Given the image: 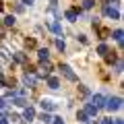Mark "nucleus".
Wrapping results in <instances>:
<instances>
[{
  "instance_id": "obj_7",
  "label": "nucleus",
  "mask_w": 124,
  "mask_h": 124,
  "mask_svg": "<svg viewBox=\"0 0 124 124\" xmlns=\"http://www.w3.org/2000/svg\"><path fill=\"white\" fill-rule=\"evenodd\" d=\"M41 108H44V112H52L56 108V103H52L50 99H41Z\"/></svg>"
},
{
  "instance_id": "obj_28",
  "label": "nucleus",
  "mask_w": 124,
  "mask_h": 124,
  "mask_svg": "<svg viewBox=\"0 0 124 124\" xmlns=\"http://www.w3.org/2000/svg\"><path fill=\"white\" fill-rule=\"evenodd\" d=\"M50 2H52V8H56V2H58V0H50Z\"/></svg>"
},
{
  "instance_id": "obj_8",
  "label": "nucleus",
  "mask_w": 124,
  "mask_h": 124,
  "mask_svg": "<svg viewBox=\"0 0 124 124\" xmlns=\"http://www.w3.org/2000/svg\"><path fill=\"white\" fill-rule=\"evenodd\" d=\"M85 114L87 116H95L97 114V108L93 106V103H87V106H85Z\"/></svg>"
},
{
  "instance_id": "obj_6",
  "label": "nucleus",
  "mask_w": 124,
  "mask_h": 124,
  "mask_svg": "<svg viewBox=\"0 0 124 124\" xmlns=\"http://www.w3.org/2000/svg\"><path fill=\"white\" fill-rule=\"evenodd\" d=\"M23 118H25L27 122H29V120H33V118H35V110H33L31 106H29V108L25 106V112H23Z\"/></svg>"
},
{
  "instance_id": "obj_26",
  "label": "nucleus",
  "mask_w": 124,
  "mask_h": 124,
  "mask_svg": "<svg viewBox=\"0 0 124 124\" xmlns=\"http://www.w3.org/2000/svg\"><path fill=\"white\" fill-rule=\"evenodd\" d=\"M54 124H64V120L62 118H54Z\"/></svg>"
},
{
  "instance_id": "obj_14",
  "label": "nucleus",
  "mask_w": 124,
  "mask_h": 124,
  "mask_svg": "<svg viewBox=\"0 0 124 124\" xmlns=\"http://www.w3.org/2000/svg\"><path fill=\"white\" fill-rule=\"evenodd\" d=\"M106 60L110 62V64H114V62H116V54H114V52H112V54L108 52V54H106Z\"/></svg>"
},
{
  "instance_id": "obj_3",
  "label": "nucleus",
  "mask_w": 124,
  "mask_h": 124,
  "mask_svg": "<svg viewBox=\"0 0 124 124\" xmlns=\"http://www.w3.org/2000/svg\"><path fill=\"white\" fill-rule=\"evenodd\" d=\"M60 70H62V75L66 77L68 81H77V75L72 72V68L68 66V64H62V66H60Z\"/></svg>"
},
{
  "instance_id": "obj_12",
  "label": "nucleus",
  "mask_w": 124,
  "mask_h": 124,
  "mask_svg": "<svg viewBox=\"0 0 124 124\" xmlns=\"http://www.w3.org/2000/svg\"><path fill=\"white\" fill-rule=\"evenodd\" d=\"M15 60H19V62H27V56H25L23 52H17V54H15Z\"/></svg>"
},
{
  "instance_id": "obj_21",
  "label": "nucleus",
  "mask_w": 124,
  "mask_h": 124,
  "mask_svg": "<svg viewBox=\"0 0 124 124\" xmlns=\"http://www.w3.org/2000/svg\"><path fill=\"white\" fill-rule=\"evenodd\" d=\"M91 6H93V0H85L83 2V8H91Z\"/></svg>"
},
{
  "instance_id": "obj_31",
  "label": "nucleus",
  "mask_w": 124,
  "mask_h": 124,
  "mask_svg": "<svg viewBox=\"0 0 124 124\" xmlns=\"http://www.w3.org/2000/svg\"><path fill=\"white\" fill-rule=\"evenodd\" d=\"M114 124H124V122H122V120H114Z\"/></svg>"
},
{
  "instance_id": "obj_20",
  "label": "nucleus",
  "mask_w": 124,
  "mask_h": 124,
  "mask_svg": "<svg viewBox=\"0 0 124 124\" xmlns=\"http://www.w3.org/2000/svg\"><path fill=\"white\" fill-rule=\"evenodd\" d=\"M97 52L106 56V54H108V46H106V44H101V46H99V48H97Z\"/></svg>"
},
{
  "instance_id": "obj_13",
  "label": "nucleus",
  "mask_w": 124,
  "mask_h": 124,
  "mask_svg": "<svg viewBox=\"0 0 124 124\" xmlns=\"http://www.w3.org/2000/svg\"><path fill=\"white\" fill-rule=\"evenodd\" d=\"M4 25H6V27H13V25H15V17H13V15H8V17L4 19Z\"/></svg>"
},
{
  "instance_id": "obj_10",
  "label": "nucleus",
  "mask_w": 124,
  "mask_h": 124,
  "mask_svg": "<svg viewBox=\"0 0 124 124\" xmlns=\"http://www.w3.org/2000/svg\"><path fill=\"white\" fill-rule=\"evenodd\" d=\"M37 54H39V60H48V56H50L48 48H41V50H39V52H37Z\"/></svg>"
},
{
  "instance_id": "obj_17",
  "label": "nucleus",
  "mask_w": 124,
  "mask_h": 124,
  "mask_svg": "<svg viewBox=\"0 0 124 124\" xmlns=\"http://www.w3.org/2000/svg\"><path fill=\"white\" fill-rule=\"evenodd\" d=\"M39 120H41V122H46V124H48V122H52V118H50V114H46V112H44V114L39 116Z\"/></svg>"
},
{
  "instance_id": "obj_24",
  "label": "nucleus",
  "mask_w": 124,
  "mask_h": 124,
  "mask_svg": "<svg viewBox=\"0 0 124 124\" xmlns=\"http://www.w3.org/2000/svg\"><path fill=\"white\" fill-rule=\"evenodd\" d=\"M101 124H114V120H112V118H103Z\"/></svg>"
},
{
  "instance_id": "obj_30",
  "label": "nucleus",
  "mask_w": 124,
  "mask_h": 124,
  "mask_svg": "<svg viewBox=\"0 0 124 124\" xmlns=\"http://www.w3.org/2000/svg\"><path fill=\"white\" fill-rule=\"evenodd\" d=\"M0 124H8V122H6V120H4V118H0Z\"/></svg>"
},
{
  "instance_id": "obj_11",
  "label": "nucleus",
  "mask_w": 124,
  "mask_h": 124,
  "mask_svg": "<svg viewBox=\"0 0 124 124\" xmlns=\"http://www.w3.org/2000/svg\"><path fill=\"white\" fill-rule=\"evenodd\" d=\"M50 29H52L54 33H56V35H60V33H62V27L58 25V23H52V25H50Z\"/></svg>"
},
{
  "instance_id": "obj_2",
  "label": "nucleus",
  "mask_w": 124,
  "mask_h": 124,
  "mask_svg": "<svg viewBox=\"0 0 124 124\" xmlns=\"http://www.w3.org/2000/svg\"><path fill=\"white\" fill-rule=\"evenodd\" d=\"M120 106H122V99H120V97H110V99H108V103H106V108L110 112L120 110Z\"/></svg>"
},
{
  "instance_id": "obj_23",
  "label": "nucleus",
  "mask_w": 124,
  "mask_h": 124,
  "mask_svg": "<svg viewBox=\"0 0 124 124\" xmlns=\"http://www.w3.org/2000/svg\"><path fill=\"white\" fill-rule=\"evenodd\" d=\"M25 44H27V48H35V39H27Z\"/></svg>"
},
{
  "instance_id": "obj_9",
  "label": "nucleus",
  "mask_w": 124,
  "mask_h": 124,
  "mask_svg": "<svg viewBox=\"0 0 124 124\" xmlns=\"http://www.w3.org/2000/svg\"><path fill=\"white\" fill-rule=\"evenodd\" d=\"M48 85H50L52 89H58V85H60V83H58L56 77H48Z\"/></svg>"
},
{
  "instance_id": "obj_32",
  "label": "nucleus",
  "mask_w": 124,
  "mask_h": 124,
  "mask_svg": "<svg viewBox=\"0 0 124 124\" xmlns=\"http://www.w3.org/2000/svg\"><path fill=\"white\" fill-rule=\"evenodd\" d=\"M2 8H4V4H2V2H0V10H2Z\"/></svg>"
},
{
  "instance_id": "obj_19",
  "label": "nucleus",
  "mask_w": 124,
  "mask_h": 124,
  "mask_svg": "<svg viewBox=\"0 0 124 124\" xmlns=\"http://www.w3.org/2000/svg\"><path fill=\"white\" fill-rule=\"evenodd\" d=\"M79 93H81V95H83V97H87V95H89V89L81 85V87H79Z\"/></svg>"
},
{
  "instance_id": "obj_27",
  "label": "nucleus",
  "mask_w": 124,
  "mask_h": 124,
  "mask_svg": "<svg viewBox=\"0 0 124 124\" xmlns=\"http://www.w3.org/2000/svg\"><path fill=\"white\" fill-rule=\"evenodd\" d=\"M33 2H35V0H23V4H29V6L33 4Z\"/></svg>"
},
{
  "instance_id": "obj_25",
  "label": "nucleus",
  "mask_w": 124,
  "mask_h": 124,
  "mask_svg": "<svg viewBox=\"0 0 124 124\" xmlns=\"http://www.w3.org/2000/svg\"><path fill=\"white\" fill-rule=\"evenodd\" d=\"M116 72H122V62H116Z\"/></svg>"
},
{
  "instance_id": "obj_29",
  "label": "nucleus",
  "mask_w": 124,
  "mask_h": 124,
  "mask_svg": "<svg viewBox=\"0 0 124 124\" xmlns=\"http://www.w3.org/2000/svg\"><path fill=\"white\" fill-rule=\"evenodd\" d=\"M4 103H6V99H2V97H0V108L4 106Z\"/></svg>"
},
{
  "instance_id": "obj_18",
  "label": "nucleus",
  "mask_w": 124,
  "mask_h": 124,
  "mask_svg": "<svg viewBox=\"0 0 124 124\" xmlns=\"http://www.w3.org/2000/svg\"><path fill=\"white\" fill-rule=\"evenodd\" d=\"M56 48L60 50V52H64V48H66V46H64V41H62V39H56Z\"/></svg>"
},
{
  "instance_id": "obj_4",
  "label": "nucleus",
  "mask_w": 124,
  "mask_h": 124,
  "mask_svg": "<svg viewBox=\"0 0 124 124\" xmlns=\"http://www.w3.org/2000/svg\"><path fill=\"white\" fill-rule=\"evenodd\" d=\"M23 83H25V87L33 89L35 87V75H33V72H27V75L23 77Z\"/></svg>"
},
{
  "instance_id": "obj_1",
  "label": "nucleus",
  "mask_w": 124,
  "mask_h": 124,
  "mask_svg": "<svg viewBox=\"0 0 124 124\" xmlns=\"http://www.w3.org/2000/svg\"><path fill=\"white\" fill-rule=\"evenodd\" d=\"M103 15L110 17V19H114V21H118V19H120V13L114 8V6H110V4H103Z\"/></svg>"
},
{
  "instance_id": "obj_15",
  "label": "nucleus",
  "mask_w": 124,
  "mask_h": 124,
  "mask_svg": "<svg viewBox=\"0 0 124 124\" xmlns=\"http://www.w3.org/2000/svg\"><path fill=\"white\" fill-rule=\"evenodd\" d=\"M114 39L116 41H122V29H116L114 31Z\"/></svg>"
},
{
  "instance_id": "obj_16",
  "label": "nucleus",
  "mask_w": 124,
  "mask_h": 124,
  "mask_svg": "<svg viewBox=\"0 0 124 124\" xmlns=\"http://www.w3.org/2000/svg\"><path fill=\"white\" fill-rule=\"evenodd\" d=\"M66 19H68V21H77V13H75V10H68V13H66Z\"/></svg>"
},
{
  "instance_id": "obj_22",
  "label": "nucleus",
  "mask_w": 124,
  "mask_h": 124,
  "mask_svg": "<svg viewBox=\"0 0 124 124\" xmlns=\"http://www.w3.org/2000/svg\"><path fill=\"white\" fill-rule=\"evenodd\" d=\"M77 118H79L81 122H85V118H87V114H85V112H79V114H77Z\"/></svg>"
},
{
  "instance_id": "obj_5",
  "label": "nucleus",
  "mask_w": 124,
  "mask_h": 124,
  "mask_svg": "<svg viewBox=\"0 0 124 124\" xmlns=\"http://www.w3.org/2000/svg\"><path fill=\"white\" fill-rule=\"evenodd\" d=\"M91 101H93V106L97 108V110L106 106V97H103V95H99V93H97V95H93V99H91Z\"/></svg>"
}]
</instances>
